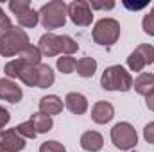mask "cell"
Wrapping results in <instances>:
<instances>
[{
	"label": "cell",
	"instance_id": "obj_30",
	"mask_svg": "<svg viewBox=\"0 0 154 152\" xmlns=\"http://www.w3.org/2000/svg\"><path fill=\"white\" fill-rule=\"evenodd\" d=\"M0 152H9V150H5V149H2V147H0Z\"/></svg>",
	"mask_w": 154,
	"mask_h": 152
},
{
	"label": "cell",
	"instance_id": "obj_6",
	"mask_svg": "<svg viewBox=\"0 0 154 152\" xmlns=\"http://www.w3.org/2000/svg\"><path fill=\"white\" fill-rule=\"evenodd\" d=\"M9 9L16 14V20L22 27H36L39 22V13L31 7V0H11Z\"/></svg>",
	"mask_w": 154,
	"mask_h": 152
},
{
	"label": "cell",
	"instance_id": "obj_4",
	"mask_svg": "<svg viewBox=\"0 0 154 152\" xmlns=\"http://www.w3.org/2000/svg\"><path fill=\"white\" fill-rule=\"evenodd\" d=\"M91 38L100 47H111L120 38V23L115 18H102L95 23L91 31Z\"/></svg>",
	"mask_w": 154,
	"mask_h": 152
},
{
	"label": "cell",
	"instance_id": "obj_22",
	"mask_svg": "<svg viewBox=\"0 0 154 152\" xmlns=\"http://www.w3.org/2000/svg\"><path fill=\"white\" fill-rule=\"evenodd\" d=\"M14 129H16V132H18L22 138H29V140H34V138L38 136V132L34 131V127H32V123H31V122H23V123L16 125Z\"/></svg>",
	"mask_w": 154,
	"mask_h": 152
},
{
	"label": "cell",
	"instance_id": "obj_2",
	"mask_svg": "<svg viewBox=\"0 0 154 152\" xmlns=\"http://www.w3.org/2000/svg\"><path fill=\"white\" fill-rule=\"evenodd\" d=\"M39 13V22L45 29L54 31L59 29L66 23V16H68V5L63 0H52L48 4H45Z\"/></svg>",
	"mask_w": 154,
	"mask_h": 152
},
{
	"label": "cell",
	"instance_id": "obj_18",
	"mask_svg": "<svg viewBox=\"0 0 154 152\" xmlns=\"http://www.w3.org/2000/svg\"><path fill=\"white\" fill-rule=\"evenodd\" d=\"M75 70H77V74H79L81 77L90 79V77L95 75V72H97V61H95L93 57H90V56L81 57V59L77 61Z\"/></svg>",
	"mask_w": 154,
	"mask_h": 152
},
{
	"label": "cell",
	"instance_id": "obj_27",
	"mask_svg": "<svg viewBox=\"0 0 154 152\" xmlns=\"http://www.w3.org/2000/svg\"><path fill=\"white\" fill-rule=\"evenodd\" d=\"M90 7H91V9H113V7H115V2H99V0H91V2H90Z\"/></svg>",
	"mask_w": 154,
	"mask_h": 152
},
{
	"label": "cell",
	"instance_id": "obj_7",
	"mask_svg": "<svg viewBox=\"0 0 154 152\" xmlns=\"http://www.w3.org/2000/svg\"><path fill=\"white\" fill-rule=\"evenodd\" d=\"M154 63V47L149 43L138 45L127 57V66L131 72H142L145 66Z\"/></svg>",
	"mask_w": 154,
	"mask_h": 152
},
{
	"label": "cell",
	"instance_id": "obj_12",
	"mask_svg": "<svg viewBox=\"0 0 154 152\" xmlns=\"http://www.w3.org/2000/svg\"><path fill=\"white\" fill-rule=\"evenodd\" d=\"M115 116V108L111 102H106V100H100V102H95L93 108H91V120L99 125H104L108 122H111Z\"/></svg>",
	"mask_w": 154,
	"mask_h": 152
},
{
	"label": "cell",
	"instance_id": "obj_25",
	"mask_svg": "<svg viewBox=\"0 0 154 152\" xmlns=\"http://www.w3.org/2000/svg\"><path fill=\"white\" fill-rule=\"evenodd\" d=\"M9 120H11V114H9V111H7L5 108H2V106H0V136L4 134L5 125L9 123Z\"/></svg>",
	"mask_w": 154,
	"mask_h": 152
},
{
	"label": "cell",
	"instance_id": "obj_19",
	"mask_svg": "<svg viewBox=\"0 0 154 152\" xmlns=\"http://www.w3.org/2000/svg\"><path fill=\"white\" fill-rule=\"evenodd\" d=\"M56 81L54 75V70L48 66V65H38V88L45 90V88H50Z\"/></svg>",
	"mask_w": 154,
	"mask_h": 152
},
{
	"label": "cell",
	"instance_id": "obj_21",
	"mask_svg": "<svg viewBox=\"0 0 154 152\" xmlns=\"http://www.w3.org/2000/svg\"><path fill=\"white\" fill-rule=\"evenodd\" d=\"M56 66H57V70L61 74H72V72H75L77 61H75V57H72V56H61V57H57Z\"/></svg>",
	"mask_w": 154,
	"mask_h": 152
},
{
	"label": "cell",
	"instance_id": "obj_28",
	"mask_svg": "<svg viewBox=\"0 0 154 152\" xmlns=\"http://www.w3.org/2000/svg\"><path fill=\"white\" fill-rule=\"evenodd\" d=\"M13 23H11V20H9V16L2 11V7H0V34L7 29V27H11Z\"/></svg>",
	"mask_w": 154,
	"mask_h": 152
},
{
	"label": "cell",
	"instance_id": "obj_8",
	"mask_svg": "<svg viewBox=\"0 0 154 152\" xmlns=\"http://www.w3.org/2000/svg\"><path fill=\"white\" fill-rule=\"evenodd\" d=\"M68 18L79 25V27H88L93 22V13L90 7V2L84 0H74L68 4Z\"/></svg>",
	"mask_w": 154,
	"mask_h": 152
},
{
	"label": "cell",
	"instance_id": "obj_14",
	"mask_svg": "<svg viewBox=\"0 0 154 152\" xmlns=\"http://www.w3.org/2000/svg\"><path fill=\"white\" fill-rule=\"evenodd\" d=\"M63 111V100L57 95H45L39 99V113L47 116H54Z\"/></svg>",
	"mask_w": 154,
	"mask_h": 152
},
{
	"label": "cell",
	"instance_id": "obj_24",
	"mask_svg": "<svg viewBox=\"0 0 154 152\" xmlns=\"http://www.w3.org/2000/svg\"><path fill=\"white\" fill-rule=\"evenodd\" d=\"M142 27H143V32H145V34L154 36V5H152V9L143 16V20H142Z\"/></svg>",
	"mask_w": 154,
	"mask_h": 152
},
{
	"label": "cell",
	"instance_id": "obj_26",
	"mask_svg": "<svg viewBox=\"0 0 154 152\" xmlns=\"http://www.w3.org/2000/svg\"><path fill=\"white\" fill-rule=\"evenodd\" d=\"M143 138L147 143H154V122H149L143 127Z\"/></svg>",
	"mask_w": 154,
	"mask_h": 152
},
{
	"label": "cell",
	"instance_id": "obj_23",
	"mask_svg": "<svg viewBox=\"0 0 154 152\" xmlns=\"http://www.w3.org/2000/svg\"><path fill=\"white\" fill-rule=\"evenodd\" d=\"M39 152H66V149L63 143H59L56 140H48L39 145Z\"/></svg>",
	"mask_w": 154,
	"mask_h": 152
},
{
	"label": "cell",
	"instance_id": "obj_20",
	"mask_svg": "<svg viewBox=\"0 0 154 152\" xmlns=\"http://www.w3.org/2000/svg\"><path fill=\"white\" fill-rule=\"evenodd\" d=\"M41 52H39L38 47H34V45H27L20 54H18V59H22V61H25V63H29V65H34V66H38L41 65Z\"/></svg>",
	"mask_w": 154,
	"mask_h": 152
},
{
	"label": "cell",
	"instance_id": "obj_1",
	"mask_svg": "<svg viewBox=\"0 0 154 152\" xmlns=\"http://www.w3.org/2000/svg\"><path fill=\"white\" fill-rule=\"evenodd\" d=\"M27 45H31L27 32L20 27L11 25L0 34V56H4V57L18 56Z\"/></svg>",
	"mask_w": 154,
	"mask_h": 152
},
{
	"label": "cell",
	"instance_id": "obj_29",
	"mask_svg": "<svg viewBox=\"0 0 154 152\" xmlns=\"http://www.w3.org/2000/svg\"><path fill=\"white\" fill-rule=\"evenodd\" d=\"M145 106H147L151 111H154V90L149 95H145Z\"/></svg>",
	"mask_w": 154,
	"mask_h": 152
},
{
	"label": "cell",
	"instance_id": "obj_13",
	"mask_svg": "<svg viewBox=\"0 0 154 152\" xmlns=\"http://www.w3.org/2000/svg\"><path fill=\"white\" fill-rule=\"evenodd\" d=\"M65 106L70 113L74 114H84L88 111V99L82 95V93H77V91H70L66 93L65 97Z\"/></svg>",
	"mask_w": 154,
	"mask_h": 152
},
{
	"label": "cell",
	"instance_id": "obj_10",
	"mask_svg": "<svg viewBox=\"0 0 154 152\" xmlns=\"http://www.w3.org/2000/svg\"><path fill=\"white\" fill-rule=\"evenodd\" d=\"M0 147L9 152H20L25 149V138H22L16 129H5L4 134L0 136Z\"/></svg>",
	"mask_w": 154,
	"mask_h": 152
},
{
	"label": "cell",
	"instance_id": "obj_16",
	"mask_svg": "<svg viewBox=\"0 0 154 152\" xmlns=\"http://www.w3.org/2000/svg\"><path fill=\"white\" fill-rule=\"evenodd\" d=\"M133 88L138 95H149L154 90V74H149V72H142L140 75L133 81Z\"/></svg>",
	"mask_w": 154,
	"mask_h": 152
},
{
	"label": "cell",
	"instance_id": "obj_3",
	"mask_svg": "<svg viewBox=\"0 0 154 152\" xmlns=\"http://www.w3.org/2000/svg\"><path fill=\"white\" fill-rule=\"evenodd\" d=\"M100 86L106 91H129L133 88V77L124 66L113 65L104 70L100 77Z\"/></svg>",
	"mask_w": 154,
	"mask_h": 152
},
{
	"label": "cell",
	"instance_id": "obj_17",
	"mask_svg": "<svg viewBox=\"0 0 154 152\" xmlns=\"http://www.w3.org/2000/svg\"><path fill=\"white\" fill-rule=\"evenodd\" d=\"M29 122L32 123V127H34V131H36L38 134L48 132V131H52V127H54L52 116H47V114H43V113H32Z\"/></svg>",
	"mask_w": 154,
	"mask_h": 152
},
{
	"label": "cell",
	"instance_id": "obj_15",
	"mask_svg": "<svg viewBox=\"0 0 154 152\" xmlns=\"http://www.w3.org/2000/svg\"><path fill=\"white\" fill-rule=\"evenodd\" d=\"M104 145V138L97 131H86L81 136V147L88 152H99Z\"/></svg>",
	"mask_w": 154,
	"mask_h": 152
},
{
	"label": "cell",
	"instance_id": "obj_9",
	"mask_svg": "<svg viewBox=\"0 0 154 152\" xmlns=\"http://www.w3.org/2000/svg\"><path fill=\"white\" fill-rule=\"evenodd\" d=\"M22 97H23V91L13 79H5V77L0 79V100L16 104L22 100Z\"/></svg>",
	"mask_w": 154,
	"mask_h": 152
},
{
	"label": "cell",
	"instance_id": "obj_5",
	"mask_svg": "<svg viewBox=\"0 0 154 152\" xmlns=\"http://www.w3.org/2000/svg\"><path fill=\"white\" fill-rule=\"evenodd\" d=\"M111 141L118 150H131L138 143L136 129L129 122H118L111 129Z\"/></svg>",
	"mask_w": 154,
	"mask_h": 152
},
{
	"label": "cell",
	"instance_id": "obj_11",
	"mask_svg": "<svg viewBox=\"0 0 154 152\" xmlns=\"http://www.w3.org/2000/svg\"><path fill=\"white\" fill-rule=\"evenodd\" d=\"M38 48L41 52V56L45 57H54L57 54H61V43H59V36L54 32H45L39 38Z\"/></svg>",
	"mask_w": 154,
	"mask_h": 152
}]
</instances>
